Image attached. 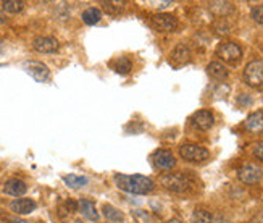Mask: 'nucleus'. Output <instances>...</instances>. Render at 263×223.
Returning a JSON list of instances; mask_svg holds the SVG:
<instances>
[{
    "mask_svg": "<svg viewBox=\"0 0 263 223\" xmlns=\"http://www.w3.org/2000/svg\"><path fill=\"white\" fill-rule=\"evenodd\" d=\"M115 183L119 189L133 194H147L153 189V181L142 175H116Z\"/></svg>",
    "mask_w": 263,
    "mask_h": 223,
    "instance_id": "1",
    "label": "nucleus"
},
{
    "mask_svg": "<svg viewBox=\"0 0 263 223\" xmlns=\"http://www.w3.org/2000/svg\"><path fill=\"white\" fill-rule=\"evenodd\" d=\"M161 186L168 189L171 193H184L186 189H189V180L188 176L183 173H170L161 176L160 180Z\"/></svg>",
    "mask_w": 263,
    "mask_h": 223,
    "instance_id": "2",
    "label": "nucleus"
},
{
    "mask_svg": "<svg viewBox=\"0 0 263 223\" xmlns=\"http://www.w3.org/2000/svg\"><path fill=\"white\" fill-rule=\"evenodd\" d=\"M244 81L252 87H258L263 84V60H254L246 66Z\"/></svg>",
    "mask_w": 263,
    "mask_h": 223,
    "instance_id": "3",
    "label": "nucleus"
},
{
    "mask_svg": "<svg viewBox=\"0 0 263 223\" xmlns=\"http://www.w3.org/2000/svg\"><path fill=\"white\" fill-rule=\"evenodd\" d=\"M179 154L181 157L189 160V162H204L208 159V151L202 146H199V144H184V146H181L179 149Z\"/></svg>",
    "mask_w": 263,
    "mask_h": 223,
    "instance_id": "4",
    "label": "nucleus"
},
{
    "mask_svg": "<svg viewBox=\"0 0 263 223\" xmlns=\"http://www.w3.org/2000/svg\"><path fill=\"white\" fill-rule=\"evenodd\" d=\"M152 26L160 32H173L178 28V20L170 13H157L152 16Z\"/></svg>",
    "mask_w": 263,
    "mask_h": 223,
    "instance_id": "5",
    "label": "nucleus"
},
{
    "mask_svg": "<svg viewBox=\"0 0 263 223\" xmlns=\"http://www.w3.org/2000/svg\"><path fill=\"white\" fill-rule=\"evenodd\" d=\"M218 57L228 63H236L242 57V49H240L237 44L234 42H225L218 47Z\"/></svg>",
    "mask_w": 263,
    "mask_h": 223,
    "instance_id": "6",
    "label": "nucleus"
},
{
    "mask_svg": "<svg viewBox=\"0 0 263 223\" xmlns=\"http://www.w3.org/2000/svg\"><path fill=\"white\" fill-rule=\"evenodd\" d=\"M237 176L239 180L242 183H247V184H254V183H258L260 178H261V170L258 169L257 165H252V163H247L244 166H240L239 172H237Z\"/></svg>",
    "mask_w": 263,
    "mask_h": 223,
    "instance_id": "7",
    "label": "nucleus"
},
{
    "mask_svg": "<svg viewBox=\"0 0 263 223\" xmlns=\"http://www.w3.org/2000/svg\"><path fill=\"white\" fill-rule=\"evenodd\" d=\"M25 70L39 83H46L49 80V76H50L49 68L41 62H26L25 63Z\"/></svg>",
    "mask_w": 263,
    "mask_h": 223,
    "instance_id": "8",
    "label": "nucleus"
},
{
    "mask_svg": "<svg viewBox=\"0 0 263 223\" xmlns=\"http://www.w3.org/2000/svg\"><path fill=\"white\" fill-rule=\"evenodd\" d=\"M32 47H34L37 52L41 53H52V52H57L60 44L55 38H50V36H39L32 41Z\"/></svg>",
    "mask_w": 263,
    "mask_h": 223,
    "instance_id": "9",
    "label": "nucleus"
},
{
    "mask_svg": "<svg viewBox=\"0 0 263 223\" xmlns=\"http://www.w3.org/2000/svg\"><path fill=\"white\" fill-rule=\"evenodd\" d=\"M152 160H153V165H155L158 170H170L174 166V163H176L174 155L170 151H163V149L153 154Z\"/></svg>",
    "mask_w": 263,
    "mask_h": 223,
    "instance_id": "10",
    "label": "nucleus"
},
{
    "mask_svg": "<svg viewBox=\"0 0 263 223\" xmlns=\"http://www.w3.org/2000/svg\"><path fill=\"white\" fill-rule=\"evenodd\" d=\"M191 123L197 129L205 131L208 128H212V125H213V115L208 110H199V112H195V114L192 115Z\"/></svg>",
    "mask_w": 263,
    "mask_h": 223,
    "instance_id": "11",
    "label": "nucleus"
},
{
    "mask_svg": "<svg viewBox=\"0 0 263 223\" xmlns=\"http://www.w3.org/2000/svg\"><path fill=\"white\" fill-rule=\"evenodd\" d=\"M191 59V50L188 46H184V44H179V46L174 49L170 55V60L173 65H176V66H181L184 63H188Z\"/></svg>",
    "mask_w": 263,
    "mask_h": 223,
    "instance_id": "12",
    "label": "nucleus"
},
{
    "mask_svg": "<svg viewBox=\"0 0 263 223\" xmlns=\"http://www.w3.org/2000/svg\"><path fill=\"white\" fill-rule=\"evenodd\" d=\"M10 209H12V212H15V214H18V215H26V214H31V212L36 209V202L31 199H16L10 204Z\"/></svg>",
    "mask_w": 263,
    "mask_h": 223,
    "instance_id": "13",
    "label": "nucleus"
},
{
    "mask_svg": "<svg viewBox=\"0 0 263 223\" xmlns=\"http://www.w3.org/2000/svg\"><path fill=\"white\" fill-rule=\"evenodd\" d=\"M4 191L10 196H23L26 191H28V186L25 181H21V180H16V178H12V180H8L5 184H4Z\"/></svg>",
    "mask_w": 263,
    "mask_h": 223,
    "instance_id": "14",
    "label": "nucleus"
},
{
    "mask_svg": "<svg viewBox=\"0 0 263 223\" xmlns=\"http://www.w3.org/2000/svg\"><path fill=\"white\" fill-rule=\"evenodd\" d=\"M244 125L250 133H261L263 131V112H254V114H250Z\"/></svg>",
    "mask_w": 263,
    "mask_h": 223,
    "instance_id": "15",
    "label": "nucleus"
},
{
    "mask_svg": "<svg viewBox=\"0 0 263 223\" xmlns=\"http://www.w3.org/2000/svg\"><path fill=\"white\" fill-rule=\"evenodd\" d=\"M78 204H79V212L87 220H91V221L98 220V212H97V209H95L92 200H89V199H79Z\"/></svg>",
    "mask_w": 263,
    "mask_h": 223,
    "instance_id": "16",
    "label": "nucleus"
},
{
    "mask_svg": "<svg viewBox=\"0 0 263 223\" xmlns=\"http://www.w3.org/2000/svg\"><path fill=\"white\" fill-rule=\"evenodd\" d=\"M208 75H210L212 78H215V80L218 81H223L228 78V70L226 66L220 62H212L210 65H208Z\"/></svg>",
    "mask_w": 263,
    "mask_h": 223,
    "instance_id": "17",
    "label": "nucleus"
},
{
    "mask_svg": "<svg viewBox=\"0 0 263 223\" xmlns=\"http://www.w3.org/2000/svg\"><path fill=\"white\" fill-rule=\"evenodd\" d=\"M100 5L108 15H119L125 12V2H118V0H112V2L110 0H104Z\"/></svg>",
    "mask_w": 263,
    "mask_h": 223,
    "instance_id": "18",
    "label": "nucleus"
},
{
    "mask_svg": "<svg viewBox=\"0 0 263 223\" xmlns=\"http://www.w3.org/2000/svg\"><path fill=\"white\" fill-rule=\"evenodd\" d=\"M110 66L115 71L122 73V75H126V73H129L131 70H133V63H131V60L128 57H119V59L110 62Z\"/></svg>",
    "mask_w": 263,
    "mask_h": 223,
    "instance_id": "19",
    "label": "nucleus"
},
{
    "mask_svg": "<svg viewBox=\"0 0 263 223\" xmlns=\"http://www.w3.org/2000/svg\"><path fill=\"white\" fill-rule=\"evenodd\" d=\"M100 18H102V13H100V10L98 8H87L86 12L83 13V21L86 25H95V23H98L100 21Z\"/></svg>",
    "mask_w": 263,
    "mask_h": 223,
    "instance_id": "20",
    "label": "nucleus"
},
{
    "mask_svg": "<svg viewBox=\"0 0 263 223\" xmlns=\"http://www.w3.org/2000/svg\"><path fill=\"white\" fill-rule=\"evenodd\" d=\"M210 10L215 15L225 16L233 12V5L229 2H210Z\"/></svg>",
    "mask_w": 263,
    "mask_h": 223,
    "instance_id": "21",
    "label": "nucleus"
},
{
    "mask_svg": "<svg viewBox=\"0 0 263 223\" xmlns=\"http://www.w3.org/2000/svg\"><path fill=\"white\" fill-rule=\"evenodd\" d=\"M102 212H104V215H105L107 220H110V221H123V214L116 207H113L110 204H105Z\"/></svg>",
    "mask_w": 263,
    "mask_h": 223,
    "instance_id": "22",
    "label": "nucleus"
},
{
    "mask_svg": "<svg viewBox=\"0 0 263 223\" xmlns=\"http://www.w3.org/2000/svg\"><path fill=\"white\" fill-rule=\"evenodd\" d=\"M63 180H65V183H67L70 188H74V189L83 188V186L87 184V178L78 176V175H68V176H65Z\"/></svg>",
    "mask_w": 263,
    "mask_h": 223,
    "instance_id": "23",
    "label": "nucleus"
},
{
    "mask_svg": "<svg viewBox=\"0 0 263 223\" xmlns=\"http://www.w3.org/2000/svg\"><path fill=\"white\" fill-rule=\"evenodd\" d=\"M191 223H212L210 212H207L204 209H197L194 214H192Z\"/></svg>",
    "mask_w": 263,
    "mask_h": 223,
    "instance_id": "24",
    "label": "nucleus"
},
{
    "mask_svg": "<svg viewBox=\"0 0 263 223\" xmlns=\"http://www.w3.org/2000/svg\"><path fill=\"white\" fill-rule=\"evenodd\" d=\"M4 8L8 13H19L21 10L25 8V4L21 0H5L4 2Z\"/></svg>",
    "mask_w": 263,
    "mask_h": 223,
    "instance_id": "25",
    "label": "nucleus"
},
{
    "mask_svg": "<svg viewBox=\"0 0 263 223\" xmlns=\"http://www.w3.org/2000/svg\"><path fill=\"white\" fill-rule=\"evenodd\" d=\"M252 20L255 21L258 25H263V5H257L252 8Z\"/></svg>",
    "mask_w": 263,
    "mask_h": 223,
    "instance_id": "26",
    "label": "nucleus"
},
{
    "mask_svg": "<svg viewBox=\"0 0 263 223\" xmlns=\"http://www.w3.org/2000/svg\"><path fill=\"white\" fill-rule=\"evenodd\" d=\"M254 155H255L258 160L263 162V141L257 142L255 146H254Z\"/></svg>",
    "mask_w": 263,
    "mask_h": 223,
    "instance_id": "27",
    "label": "nucleus"
},
{
    "mask_svg": "<svg viewBox=\"0 0 263 223\" xmlns=\"http://www.w3.org/2000/svg\"><path fill=\"white\" fill-rule=\"evenodd\" d=\"M10 221H12V223H28L25 220H18V218H10Z\"/></svg>",
    "mask_w": 263,
    "mask_h": 223,
    "instance_id": "28",
    "label": "nucleus"
},
{
    "mask_svg": "<svg viewBox=\"0 0 263 223\" xmlns=\"http://www.w3.org/2000/svg\"><path fill=\"white\" fill-rule=\"evenodd\" d=\"M5 21H7L5 15H4V13H0V25H4V23H5Z\"/></svg>",
    "mask_w": 263,
    "mask_h": 223,
    "instance_id": "29",
    "label": "nucleus"
},
{
    "mask_svg": "<svg viewBox=\"0 0 263 223\" xmlns=\"http://www.w3.org/2000/svg\"><path fill=\"white\" fill-rule=\"evenodd\" d=\"M168 223H183V221H181L179 218H171V220H170Z\"/></svg>",
    "mask_w": 263,
    "mask_h": 223,
    "instance_id": "30",
    "label": "nucleus"
},
{
    "mask_svg": "<svg viewBox=\"0 0 263 223\" xmlns=\"http://www.w3.org/2000/svg\"><path fill=\"white\" fill-rule=\"evenodd\" d=\"M76 223H81V221H76Z\"/></svg>",
    "mask_w": 263,
    "mask_h": 223,
    "instance_id": "31",
    "label": "nucleus"
}]
</instances>
